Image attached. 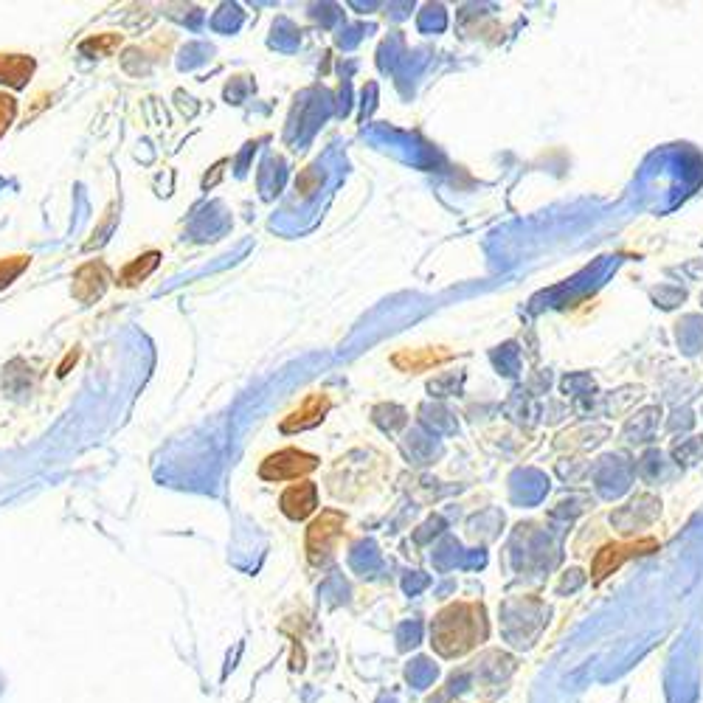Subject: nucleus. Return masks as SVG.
Instances as JSON below:
<instances>
[{
    "label": "nucleus",
    "instance_id": "f257e3e1",
    "mask_svg": "<svg viewBox=\"0 0 703 703\" xmlns=\"http://www.w3.org/2000/svg\"><path fill=\"white\" fill-rule=\"evenodd\" d=\"M484 636H487V622L479 602H453L436 614L431 625V644L445 659L470 653Z\"/></svg>",
    "mask_w": 703,
    "mask_h": 703
},
{
    "label": "nucleus",
    "instance_id": "f03ea898",
    "mask_svg": "<svg viewBox=\"0 0 703 703\" xmlns=\"http://www.w3.org/2000/svg\"><path fill=\"white\" fill-rule=\"evenodd\" d=\"M344 526L346 518L341 509H321L310 521L304 546H307V557L313 566H324L330 560L335 543L344 535Z\"/></svg>",
    "mask_w": 703,
    "mask_h": 703
},
{
    "label": "nucleus",
    "instance_id": "7ed1b4c3",
    "mask_svg": "<svg viewBox=\"0 0 703 703\" xmlns=\"http://www.w3.org/2000/svg\"><path fill=\"white\" fill-rule=\"evenodd\" d=\"M659 552V540L656 538H636L625 540V543H605L591 563V583H605L614 571H619L633 557H644V554Z\"/></svg>",
    "mask_w": 703,
    "mask_h": 703
},
{
    "label": "nucleus",
    "instance_id": "20e7f679",
    "mask_svg": "<svg viewBox=\"0 0 703 703\" xmlns=\"http://www.w3.org/2000/svg\"><path fill=\"white\" fill-rule=\"evenodd\" d=\"M318 459L313 453L299 448H285L270 453L265 462L259 464V479L265 481H304V476H310Z\"/></svg>",
    "mask_w": 703,
    "mask_h": 703
},
{
    "label": "nucleus",
    "instance_id": "39448f33",
    "mask_svg": "<svg viewBox=\"0 0 703 703\" xmlns=\"http://www.w3.org/2000/svg\"><path fill=\"white\" fill-rule=\"evenodd\" d=\"M330 397L327 394H310L304 403L299 405V408H293L290 414H287L285 419H282V434H299V431H307V428H315V425H321L324 422V417L330 414Z\"/></svg>",
    "mask_w": 703,
    "mask_h": 703
},
{
    "label": "nucleus",
    "instance_id": "423d86ee",
    "mask_svg": "<svg viewBox=\"0 0 703 703\" xmlns=\"http://www.w3.org/2000/svg\"><path fill=\"white\" fill-rule=\"evenodd\" d=\"M453 360V352L445 349V346H425V349H400L391 355V363L394 369L408 374H419V372H431L436 366L448 363Z\"/></svg>",
    "mask_w": 703,
    "mask_h": 703
},
{
    "label": "nucleus",
    "instance_id": "0eeeda50",
    "mask_svg": "<svg viewBox=\"0 0 703 703\" xmlns=\"http://www.w3.org/2000/svg\"><path fill=\"white\" fill-rule=\"evenodd\" d=\"M107 285H110V273H107L105 265L102 262H85V265L76 268L71 293H74L76 301L93 304V301H99L105 296Z\"/></svg>",
    "mask_w": 703,
    "mask_h": 703
},
{
    "label": "nucleus",
    "instance_id": "6e6552de",
    "mask_svg": "<svg viewBox=\"0 0 703 703\" xmlns=\"http://www.w3.org/2000/svg\"><path fill=\"white\" fill-rule=\"evenodd\" d=\"M279 507H282V512H285L290 521L310 518L315 507H318V487L307 479L290 484L285 493H282V498H279Z\"/></svg>",
    "mask_w": 703,
    "mask_h": 703
},
{
    "label": "nucleus",
    "instance_id": "1a4fd4ad",
    "mask_svg": "<svg viewBox=\"0 0 703 703\" xmlns=\"http://www.w3.org/2000/svg\"><path fill=\"white\" fill-rule=\"evenodd\" d=\"M37 62L29 54H0V85L9 88H26L31 76H34Z\"/></svg>",
    "mask_w": 703,
    "mask_h": 703
},
{
    "label": "nucleus",
    "instance_id": "9d476101",
    "mask_svg": "<svg viewBox=\"0 0 703 703\" xmlns=\"http://www.w3.org/2000/svg\"><path fill=\"white\" fill-rule=\"evenodd\" d=\"M161 265V254L158 251H147V254L135 256L133 262H127L124 268L119 270V287H138L141 282H147L152 273L158 270Z\"/></svg>",
    "mask_w": 703,
    "mask_h": 703
},
{
    "label": "nucleus",
    "instance_id": "9b49d317",
    "mask_svg": "<svg viewBox=\"0 0 703 703\" xmlns=\"http://www.w3.org/2000/svg\"><path fill=\"white\" fill-rule=\"evenodd\" d=\"M29 265H31V256H26V254L3 256V259H0V290H3V287L12 285L17 276H20L23 270L29 268Z\"/></svg>",
    "mask_w": 703,
    "mask_h": 703
},
{
    "label": "nucleus",
    "instance_id": "f8f14e48",
    "mask_svg": "<svg viewBox=\"0 0 703 703\" xmlns=\"http://www.w3.org/2000/svg\"><path fill=\"white\" fill-rule=\"evenodd\" d=\"M119 45H121V34H96V37H90V40H85V43L79 45V51H82V54L107 57V54H113Z\"/></svg>",
    "mask_w": 703,
    "mask_h": 703
},
{
    "label": "nucleus",
    "instance_id": "ddd939ff",
    "mask_svg": "<svg viewBox=\"0 0 703 703\" xmlns=\"http://www.w3.org/2000/svg\"><path fill=\"white\" fill-rule=\"evenodd\" d=\"M17 119V99L12 93H0V138Z\"/></svg>",
    "mask_w": 703,
    "mask_h": 703
},
{
    "label": "nucleus",
    "instance_id": "4468645a",
    "mask_svg": "<svg viewBox=\"0 0 703 703\" xmlns=\"http://www.w3.org/2000/svg\"><path fill=\"white\" fill-rule=\"evenodd\" d=\"M318 183H321V178L315 175L313 169H304V172H301V178L296 180V189H299V192H304V195H307V192H313V189H315V186H318Z\"/></svg>",
    "mask_w": 703,
    "mask_h": 703
},
{
    "label": "nucleus",
    "instance_id": "2eb2a0df",
    "mask_svg": "<svg viewBox=\"0 0 703 703\" xmlns=\"http://www.w3.org/2000/svg\"><path fill=\"white\" fill-rule=\"evenodd\" d=\"M76 358H79V352H76V349L74 352H68V358L62 360V366L57 369V374H60V377H65V374H68V369H71V363H76Z\"/></svg>",
    "mask_w": 703,
    "mask_h": 703
}]
</instances>
